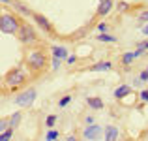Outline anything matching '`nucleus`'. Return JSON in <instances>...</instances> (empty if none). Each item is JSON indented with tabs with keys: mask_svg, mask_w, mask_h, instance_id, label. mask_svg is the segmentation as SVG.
Listing matches in <instances>:
<instances>
[{
	"mask_svg": "<svg viewBox=\"0 0 148 141\" xmlns=\"http://www.w3.org/2000/svg\"><path fill=\"white\" fill-rule=\"evenodd\" d=\"M36 98H38L36 88H26V91L19 92L17 96L13 98V104L19 105V107H32V104L36 102Z\"/></svg>",
	"mask_w": 148,
	"mask_h": 141,
	"instance_id": "5",
	"label": "nucleus"
},
{
	"mask_svg": "<svg viewBox=\"0 0 148 141\" xmlns=\"http://www.w3.org/2000/svg\"><path fill=\"white\" fill-rule=\"evenodd\" d=\"M4 83V75H0V85H2Z\"/></svg>",
	"mask_w": 148,
	"mask_h": 141,
	"instance_id": "35",
	"label": "nucleus"
},
{
	"mask_svg": "<svg viewBox=\"0 0 148 141\" xmlns=\"http://www.w3.org/2000/svg\"><path fill=\"white\" fill-rule=\"evenodd\" d=\"M66 141H79V138L75 134H69V135H66Z\"/></svg>",
	"mask_w": 148,
	"mask_h": 141,
	"instance_id": "32",
	"label": "nucleus"
},
{
	"mask_svg": "<svg viewBox=\"0 0 148 141\" xmlns=\"http://www.w3.org/2000/svg\"><path fill=\"white\" fill-rule=\"evenodd\" d=\"M116 10H118V13H126V11H130V10H131V6H130L127 2H118Z\"/></svg>",
	"mask_w": 148,
	"mask_h": 141,
	"instance_id": "22",
	"label": "nucleus"
},
{
	"mask_svg": "<svg viewBox=\"0 0 148 141\" xmlns=\"http://www.w3.org/2000/svg\"><path fill=\"white\" fill-rule=\"evenodd\" d=\"M98 30H99V34H107L109 32V25L107 23H98Z\"/></svg>",
	"mask_w": 148,
	"mask_h": 141,
	"instance_id": "27",
	"label": "nucleus"
},
{
	"mask_svg": "<svg viewBox=\"0 0 148 141\" xmlns=\"http://www.w3.org/2000/svg\"><path fill=\"white\" fill-rule=\"evenodd\" d=\"M96 40L101 41V44H116V41H118V38L107 32V34H99V36H96Z\"/></svg>",
	"mask_w": 148,
	"mask_h": 141,
	"instance_id": "17",
	"label": "nucleus"
},
{
	"mask_svg": "<svg viewBox=\"0 0 148 141\" xmlns=\"http://www.w3.org/2000/svg\"><path fill=\"white\" fill-rule=\"evenodd\" d=\"M60 64H62V60H58V58H51V70H58L60 68Z\"/></svg>",
	"mask_w": 148,
	"mask_h": 141,
	"instance_id": "28",
	"label": "nucleus"
},
{
	"mask_svg": "<svg viewBox=\"0 0 148 141\" xmlns=\"http://www.w3.org/2000/svg\"><path fill=\"white\" fill-rule=\"evenodd\" d=\"M11 138H13V130H6L4 134H0V141H11Z\"/></svg>",
	"mask_w": 148,
	"mask_h": 141,
	"instance_id": "23",
	"label": "nucleus"
},
{
	"mask_svg": "<svg viewBox=\"0 0 148 141\" xmlns=\"http://www.w3.org/2000/svg\"><path fill=\"white\" fill-rule=\"evenodd\" d=\"M118 138H120L118 126H112V124L105 126V130H103V139L105 141H118Z\"/></svg>",
	"mask_w": 148,
	"mask_h": 141,
	"instance_id": "13",
	"label": "nucleus"
},
{
	"mask_svg": "<svg viewBox=\"0 0 148 141\" xmlns=\"http://www.w3.org/2000/svg\"><path fill=\"white\" fill-rule=\"evenodd\" d=\"M141 55H145V53H143V51H139V49L126 51V53L120 57V64H122V66H131V64H133V60H135V58H139Z\"/></svg>",
	"mask_w": 148,
	"mask_h": 141,
	"instance_id": "10",
	"label": "nucleus"
},
{
	"mask_svg": "<svg viewBox=\"0 0 148 141\" xmlns=\"http://www.w3.org/2000/svg\"><path fill=\"white\" fill-rule=\"evenodd\" d=\"M15 36H17V40L26 47H38L41 44L38 30L34 28V25H30V23H26V21H23L21 28H19V32L15 34Z\"/></svg>",
	"mask_w": 148,
	"mask_h": 141,
	"instance_id": "3",
	"label": "nucleus"
},
{
	"mask_svg": "<svg viewBox=\"0 0 148 141\" xmlns=\"http://www.w3.org/2000/svg\"><path fill=\"white\" fill-rule=\"evenodd\" d=\"M112 68H114V64H112L111 60H99V62H96V64L88 66L86 72H111Z\"/></svg>",
	"mask_w": 148,
	"mask_h": 141,
	"instance_id": "12",
	"label": "nucleus"
},
{
	"mask_svg": "<svg viewBox=\"0 0 148 141\" xmlns=\"http://www.w3.org/2000/svg\"><path fill=\"white\" fill-rule=\"evenodd\" d=\"M11 8H13V11L17 15H21V17H30L32 19V15H34V11L30 10L25 2H21V0H13V2H11Z\"/></svg>",
	"mask_w": 148,
	"mask_h": 141,
	"instance_id": "8",
	"label": "nucleus"
},
{
	"mask_svg": "<svg viewBox=\"0 0 148 141\" xmlns=\"http://www.w3.org/2000/svg\"><path fill=\"white\" fill-rule=\"evenodd\" d=\"M32 21H34V25L40 26V28L43 30L45 34H54V26H53V23H51L49 19L45 17V15H41V13H38V11H34Z\"/></svg>",
	"mask_w": 148,
	"mask_h": 141,
	"instance_id": "7",
	"label": "nucleus"
},
{
	"mask_svg": "<svg viewBox=\"0 0 148 141\" xmlns=\"http://www.w3.org/2000/svg\"><path fill=\"white\" fill-rule=\"evenodd\" d=\"M139 98H141L143 104H148V88H143V91L139 92Z\"/></svg>",
	"mask_w": 148,
	"mask_h": 141,
	"instance_id": "26",
	"label": "nucleus"
},
{
	"mask_svg": "<svg viewBox=\"0 0 148 141\" xmlns=\"http://www.w3.org/2000/svg\"><path fill=\"white\" fill-rule=\"evenodd\" d=\"M71 100H73V96H71V94H66V96H62L60 100H58V107H66V105H68Z\"/></svg>",
	"mask_w": 148,
	"mask_h": 141,
	"instance_id": "21",
	"label": "nucleus"
},
{
	"mask_svg": "<svg viewBox=\"0 0 148 141\" xmlns=\"http://www.w3.org/2000/svg\"><path fill=\"white\" fill-rule=\"evenodd\" d=\"M99 2H101V0H99Z\"/></svg>",
	"mask_w": 148,
	"mask_h": 141,
	"instance_id": "36",
	"label": "nucleus"
},
{
	"mask_svg": "<svg viewBox=\"0 0 148 141\" xmlns=\"http://www.w3.org/2000/svg\"><path fill=\"white\" fill-rule=\"evenodd\" d=\"M146 139H148V138H146Z\"/></svg>",
	"mask_w": 148,
	"mask_h": 141,
	"instance_id": "37",
	"label": "nucleus"
},
{
	"mask_svg": "<svg viewBox=\"0 0 148 141\" xmlns=\"http://www.w3.org/2000/svg\"><path fill=\"white\" fill-rule=\"evenodd\" d=\"M0 2H4V4H10V6H11V2H13V0H0Z\"/></svg>",
	"mask_w": 148,
	"mask_h": 141,
	"instance_id": "34",
	"label": "nucleus"
},
{
	"mask_svg": "<svg viewBox=\"0 0 148 141\" xmlns=\"http://www.w3.org/2000/svg\"><path fill=\"white\" fill-rule=\"evenodd\" d=\"M56 120H58L56 115H47V119H45V126H47L49 130H53V126L56 124Z\"/></svg>",
	"mask_w": 148,
	"mask_h": 141,
	"instance_id": "20",
	"label": "nucleus"
},
{
	"mask_svg": "<svg viewBox=\"0 0 148 141\" xmlns=\"http://www.w3.org/2000/svg\"><path fill=\"white\" fill-rule=\"evenodd\" d=\"M26 72L21 68V66H17V68H11L10 72L4 75V85H6L10 91H17V88H21L23 85L26 83Z\"/></svg>",
	"mask_w": 148,
	"mask_h": 141,
	"instance_id": "4",
	"label": "nucleus"
},
{
	"mask_svg": "<svg viewBox=\"0 0 148 141\" xmlns=\"http://www.w3.org/2000/svg\"><path fill=\"white\" fill-rule=\"evenodd\" d=\"M66 60H68V64H75V62H77V57H75V55H69Z\"/></svg>",
	"mask_w": 148,
	"mask_h": 141,
	"instance_id": "31",
	"label": "nucleus"
},
{
	"mask_svg": "<svg viewBox=\"0 0 148 141\" xmlns=\"http://www.w3.org/2000/svg\"><path fill=\"white\" fill-rule=\"evenodd\" d=\"M112 8H114V0H101L98 10H96V17H107Z\"/></svg>",
	"mask_w": 148,
	"mask_h": 141,
	"instance_id": "9",
	"label": "nucleus"
},
{
	"mask_svg": "<svg viewBox=\"0 0 148 141\" xmlns=\"http://www.w3.org/2000/svg\"><path fill=\"white\" fill-rule=\"evenodd\" d=\"M51 53H53L54 58H58V60H66V58L69 57V51L66 45H53L51 47Z\"/></svg>",
	"mask_w": 148,
	"mask_h": 141,
	"instance_id": "14",
	"label": "nucleus"
},
{
	"mask_svg": "<svg viewBox=\"0 0 148 141\" xmlns=\"http://www.w3.org/2000/svg\"><path fill=\"white\" fill-rule=\"evenodd\" d=\"M21 25H23V19L15 11H10V10L0 11V32L15 36L19 32V28H21Z\"/></svg>",
	"mask_w": 148,
	"mask_h": 141,
	"instance_id": "2",
	"label": "nucleus"
},
{
	"mask_svg": "<svg viewBox=\"0 0 148 141\" xmlns=\"http://www.w3.org/2000/svg\"><path fill=\"white\" fill-rule=\"evenodd\" d=\"M10 130V117H0V134Z\"/></svg>",
	"mask_w": 148,
	"mask_h": 141,
	"instance_id": "19",
	"label": "nucleus"
},
{
	"mask_svg": "<svg viewBox=\"0 0 148 141\" xmlns=\"http://www.w3.org/2000/svg\"><path fill=\"white\" fill-rule=\"evenodd\" d=\"M60 139V132L58 130H47V134H45V141H58Z\"/></svg>",
	"mask_w": 148,
	"mask_h": 141,
	"instance_id": "18",
	"label": "nucleus"
},
{
	"mask_svg": "<svg viewBox=\"0 0 148 141\" xmlns=\"http://www.w3.org/2000/svg\"><path fill=\"white\" fill-rule=\"evenodd\" d=\"M137 49L143 51V53H148V38H146V40H143V41H139V44H137Z\"/></svg>",
	"mask_w": 148,
	"mask_h": 141,
	"instance_id": "25",
	"label": "nucleus"
},
{
	"mask_svg": "<svg viewBox=\"0 0 148 141\" xmlns=\"http://www.w3.org/2000/svg\"><path fill=\"white\" fill-rule=\"evenodd\" d=\"M103 130L105 128L103 126H99V124H90V126H84V130H83V138L86 139V141H98L103 138Z\"/></svg>",
	"mask_w": 148,
	"mask_h": 141,
	"instance_id": "6",
	"label": "nucleus"
},
{
	"mask_svg": "<svg viewBox=\"0 0 148 141\" xmlns=\"http://www.w3.org/2000/svg\"><path fill=\"white\" fill-rule=\"evenodd\" d=\"M21 120H23V113L21 111H13L10 115V128H11V130H15V128L21 124Z\"/></svg>",
	"mask_w": 148,
	"mask_h": 141,
	"instance_id": "16",
	"label": "nucleus"
},
{
	"mask_svg": "<svg viewBox=\"0 0 148 141\" xmlns=\"http://www.w3.org/2000/svg\"><path fill=\"white\" fill-rule=\"evenodd\" d=\"M143 34H145V36L148 38V23H146V25H145V26H143Z\"/></svg>",
	"mask_w": 148,
	"mask_h": 141,
	"instance_id": "33",
	"label": "nucleus"
},
{
	"mask_svg": "<svg viewBox=\"0 0 148 141\" xmlns=\"http://www.w3.org/2000/svg\"><path fill=\"white\" fill-rule=\"evenodd\" d=\"M139 21L148 23V10H145V11H141V13H139Z\"/></svg>",
	"mask_w": 148,
	"mask_h": 141,
	"instance_id": "29",
	"label": "nucleus"
},
{
	"mask_svg": "<svg viewBox=\"0 0 148 141\" xmlns=\"http://www.w3.org/2000/svg\"><path fill=\"white\" fill-rule=\"evenodd\" d=\"M137 79H139V81H141V83H143V85H145V83H146V81H148V66H146V68H145V70H143V72H141V73H139V77H137Z\"/></svg>",
	"mask_w": 148,
	"mask_h": 141,
	"instance_id": "24",
	"label": "nucleus"
},
{
	"mask_svg": "<svg viewBox=\"0 0 148 141\" xmlns=\"http://www.w3.org/2000/svg\"><path fill=\"white\" fill-rule=\"evenodd\" d=\"M131 87L130 85H120V87H116L114 91H112V96H114V100H118V102H124L127 96H131Z\"/></svg>",
	"mask_w": 148,
	"mask_h": 141,
	"instance_id": "11",
	"label": "nucleus"
},
{
	"mask_svg": "<svg viewBox=\"0 0 148 141\" xmlns=\"http://www.w3.org/2000/svg\"><path fill=\"white\" fill-rule=\"evenodd\" d=\"M86 104L88 107H92L94 111H98V109H103V100H101L99 96H86Z\"/></svg>",
	"mask_w": 148,
	"mask_h": 141,
	"instance_id": "15",
	"label": "nucleus"
},
{
	"mask_svg": "<svg viewBox=\"0 0 148 141\" xmlns=\"http://www.w3.org/2000/svg\"><path fill=\"white\" fill-rule=\"evenodd\" d=\"M84 124H86V126L94 124V117H92V115H86V117H84Z\"/></svg>",
	"mask_w": 148,
	"mask_h": 141,
	"instance_id": "30",
	"label": "nucleus"
},
{
	"mask_svg": "<svg viewBox=\"0 0 148 141\" xmlns=\"http://www.w3.org/2000/svg\"><path fill=\"white\" fill-rule=\"evenodd\" d=\"M47 53H45L41 47H30L28 53L25 57L26 68L30 70L32 73H41L45 68H47Z\"/></svg>",
	"mask_w": 148,
	"mask_h": 141,
	"instance_id": "1",
	"label": "nucleus"
}]
</instances>
